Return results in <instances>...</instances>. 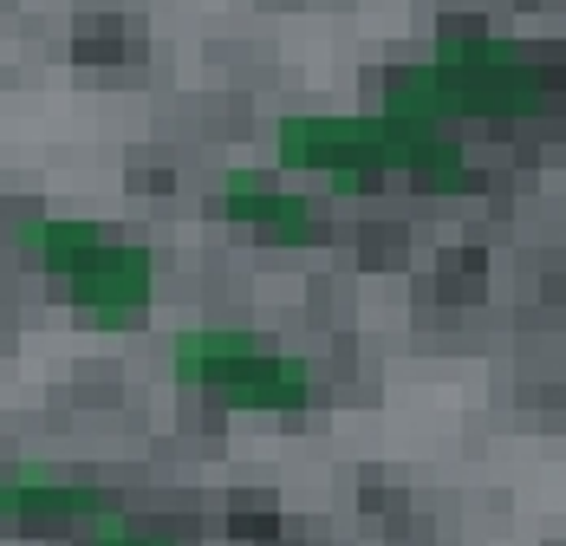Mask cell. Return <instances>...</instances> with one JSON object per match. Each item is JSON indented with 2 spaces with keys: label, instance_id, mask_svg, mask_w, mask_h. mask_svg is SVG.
<instances>
[{
  "label": "cell",
  "instance_id": "4",
  "mask_svg": "<svg viewBox=\"0 0 566 546\" xmlns=\"http://www.w3.org/2000/svg\"><path fill=\"white\" fill-rule=\"evenodd\" d=\"M72 306L92 319V326H137L150 313V293H157V267L144 248H124V241H105L85 267L65 280Z\"/></svg>",
  "mask_w": 566,
  "mask_h": 546
},
{
  "label": "cell",
  "instance_id": "7",
  "mask_svg": "<svg viewBox=\"0 0 566 546\" xmlns=\"http://www.w3.org/2000/svg\"><path fill=\"white\" fill-rule=\"evenodd\" d=\"M78 546H164V540H150L144 527H130V521L112 507V514H98L92 527H78Z\"/></svg>",
  "mask_w": 566,
  "mask_h": 546
},
{
  "label": "cell",
  "instance_id": "3",
  "mask_svg": "<svg viewBox=\"0 0 566 546\" xmlns=\"http://www.w3.org/2000/svg\"><path fill=\"white\" fill-rule=\"evenodd\" d=\"M176 378L196 384V390H216L234 410H274V417H293L313 403V371L300 358H286L274 345L248 338V332L228 326H202L176 338Z\"/></svg>",
  "mask_w": 566,
  "mask_h": 546
},
{
  "label": "cell",
  "instance_id": "8",
  "mask_svg": "<svg viewBox=\"0 0 566 546\" xmlns=\"http://www.w3.org/2000/svg\"><path fill=\"white\" fill-rule=\"evenodd\" d=\"M20 494H27V469H0V521H20Z\"/></svg>",
  "mask_w": 566,
  "mask_h": 546
},
{
  "label": "cell",
  "instance_id": "1",
  "mask_svg": "<svg viewBox=\"0 0 566 546\" xmlns=\"http://www.w3.org/2000/svg\"><path fill=\"white\" fill-rule=\"evenodd\" d=\"M274 150L286 169H313L333 176L339 189H365L385 169H403L417 189L430 196H455L475 189V169L455 150L437 124H417L403 111H319V117H286L274 130Z\"/></svg>",
  "mask_w": 566,
  "mask_h": 546
},
{
  "label": "cell",
  "instance_id": "5",
  "mask_svg": "<svg viewBox=\"0 0 566 546\" xmlns=\"http://www.w3.org/2000/svg\"><path fill=\"white\" fill-rule=\"evenodd\" d=\"M222 216L241 221L248 234H261L268 248H319L326 241V221L313 202L281 196L261 169H228L222 176Z\"/></svg>",
  "mask_w": 566,
  "mask_h": 546
},
{
  "label": "cell",
  "instance_id": "6",
  "mask_svg": "<svg viewBox=\"0 0 566 546\" xmlns=\"http://www.w3.org/2000/svg\"><path fill=\"white\" fill-rule=\"evenodd\" d=\"M33 261L46 273H59V280H72V273L85 267L112 234L98 228V221H78V216H27L20 221V234H13Z\"/></svg>",
  "mask_w": 566,
  "mask_h": 546
},
{
  "label": "cell",
  "instance_id": "2",
  "mask_svg": "<svg viewBox=\"0 0 566 546\" xmlns=\"http://www.w3.org/2000/svg\"><path fill=\"white\" fill-rule=\"evenodd\" d=\"M560 98V72L527 46L450 33L443 46L417 65H403L385 92V105L417 124H450V117H534Z\"/></svg>",
  "mask_w": 566,
  "mask_h": 546
}]
</instances>
